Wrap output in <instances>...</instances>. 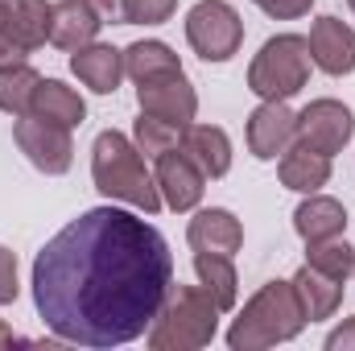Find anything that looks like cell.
Masks as SVG:
<instances>
[{"label":"cell","instance_id":"obj_20","mask_svg":"<svg viewBox=\"0 0 355 351\" xmlns=\"http://www.w3.org/2000/svg\"><path fill=\"white\" fill-rule=\"evenodd\" d=\"M293 289H297V302H302V310H306V323L331 318V314L339 310V302H343V281H335V277H327V273H318V268H310V264L297 268Z\"/></svg>","mask_w":355,"mask_h":351},{"label":"cell","instance_id":"obj_10","mask_svg":"<svg viewBox=\"0 0 355 351\" xmlns=\"http://www.w3.org/2000/svg\"><path fill=\"white\" fill-rule=\"evenodd\" d=\"M137 103H141V112L162 116V120H170V124H178V128H186V124L194 120V112H198V95H194V87L186 83L182 71L137 83Z\"/></svg>","mask_w":355,"mask_h":351},{"label":"cell","instance_id":"obj_22","mask_svg":"<svg viewBox=\"0 0 355 351\" xmlns=\"http://www.w3.org/2000/svg\"><path fill=\"white\" fill-rule=\"evenodd\" d=\"M174 71H182V62L166 42H132L124 50V75H132L137 83L157 79V75H174Z\"/></svg>","mask_w":355,"mask_h":351},{"label":"cell","instance_id":"obj_2","mask_svg":"<svg viewBox=\"0 0 355 351\" xmlns=\"http://www.w3.org/2000/svg\"><path fill=\"white\" fill-rule=\"evenodd\" d=\"M91 178H95V186H99L107 198L132 203V207H141L145 215H157V211L166 207V203H162V190H157V178L145 170L141 149H137L124 132H116V128H107V132L95 137V149H91Z\"/></svg>","mask_w":355,"mask_h":351},{"label":"cell","instance_id":"obj_31","mask_svg":"<svg viewBox=\"0 0 355 351\" xmlns=\"http://www.w3.org/2000/svg\"><path fill=\"white\" fill-rule=\"evenodd\" d=\"M327 348H331V351H355V318H347L339 331H331Z\"/></svg>","mask_w":355,"mask_h":351},{"label":"cell","instance_id":"obj_26","mask_svg":"<svg viewBox=\"0 0 355 351\" xmlns=\"http://www.w3.org/2000/svg\"><path fill=\"white\" fill-rule=\"evenodd\" d=\"M178 141H182V128H178V124L162 120V116L141 112V120H137V149H141V153L162 157L166 149H174Z\"/></svg>","mask_w":355,"mask_h":351},{"label":"cell","instance_id":"obj_19","mask_svg":"<svg viewBox=\"0 0 355 351\" xmlns=\"http://www.w3.org/2000/svg\"><path fill=\"white\" fill-rule=\"evenodd\" d=\"M293 228H297V236H302L306 244H314V240H335V236H343V228H347V211H343V203H335V198H327V194H310V198L293 211Z\"/></svg>","mask_w":355,"mask_h":351},{"label":"cell","instance_id":"obj_23","mask_svg":"<svg viewBox=\"0 0 355 351\" xmlns=\"http://www.w3.org/2000/svg\"><path fill=\"white\" fill-rule=\"evenodd\" d=\"M194 273H198L202 289L215 298L219 310H232V306H236V268H232V257H219V252H194Z\"/></svg>","mask_w":355,"mask_h":351},{"label":"cell","instance_id":"obj_8","mask_svg":"<svg viewBox=\"0 0 355 351\" xmlns=\"http://www.w3.org/2000/svg\"><path fill=\"white\" fill-rule=\"evenodd\" d=\"M12 137L21 145V153L42 170V174H67L75 162V145H71V128L42 120V116H17Z\"/></svg>","mask_w":355,"mask_h":351},{"label":"cell","instance_id":"obj_24","mask_svg":"<svg viewBox=\"0 0 355 351\" xmlns=\"http://www.w3.org/2000/svg\"><path fill=\"white\" fill-rule=\"evenodd\" d=\"M37 83H42V75H37L29 62H8V67H0V112H8V116H29V103H33Z\"/></svg>","mask_w":355,"mask_h":351},{"label":"cell","instance_id":"obj_18","mask_svg":"<svg viewBox=\"0 0 355 351\" xmlns=\"http://www.w3.org/2000/svg\"><path fill=\"white\" fill-rule=\"evenodd\" d=\"M71 71H75L91 91L112 95V91L120 87V79H124V54H120V50H112V46L91 42V46H83V50H75Z\"/></svg>","mask_w":355,"mask_h":351},{"label":"cell","instance_id":"obj_17","mask_svg":"<svg viewBox=\"0 0 355 351\" xmlns=\"http://www.w3.org/2000/svg\"><path fill=\"white\" fill-rule=\"evenodd\" d=\"M331 182V157L306 141H293L281 153V186L297 190V194H314L318 186Z\"/></svg>","mask_w":355,"mask_h":351},{"label":"cell","instance_id":"obj_13","mask_svg":"<svg viewBox=\"0 0 355 351\" xmlns=\"http://www.w3.org/2000/svg\"><path fill=\"white\" fill-rule=\"evenodd\" d=\"M306 42H310V58L327 75H352L355 71V29L343 25L339 17H318Z\"/></svg>","mask_w":355,"mask_h":351},{"label":"cell","instance_id":"obj_21","mask_svg":"<svg viewBox=\"0 0 355 351\" xmlns=\"http://www.w3.org/2000/svg\"><path fill=\"white\" fill-rule=\"evenodd\" d=\"M29 116H42V120H54V124H83L87 116V103L79 99V91H71L58 79H42L37 91H33V103H29Z\"/></svg>","mask_w":355,"mask_h":351},{"label":"cell","instance_id":"obj_15","mask_svg":"<svg viewBox=\"0 0 355 351\" xmlns=\"http://www.w3.org/2000/svg\"><path fill=\"white\" fill-rule=\"evenodd\" d=\"M99 25L103 21H99V12L87 0H58V4H50V42L71 50V54L95 42Z\"/></svg>","mask_w":355,"mask_h":351},{"label":"cell","instance_id":"obj_12","mask_svg":"<svg viewBox=\"0 0 355 351\" xmlns=\"http://www.w3.org/2000/svg\"><path fill=\"white\" fill-rule=\"evenodd\" d=\"M293 141H297V112H289L285 99H265L248 116V145L261 162L281 157Z\"/></svg>","mask_w":355,"mask_h":351},{"label":"cell","instance_id":"obj_25","mask_svg":"<svg viewBox=\"0 0 355 351\" xmlns=\"http://www.w3.org/2000/svg\"><path fill=\"white\" fill-rule=\"evenodd\" d=\"M306 264L318 268V273H327V277H335V281H347L355 273V248L343 244L339 236L335 240H314L310 252H306Z\"/></svg>","mask_w":355,"mask_h":351},{"label":"cell","instance_id":"obj_14","mask_svg":"<svg viewBox=\"0 0 355 351\" xmlns=\"http://www.w3.org/2000/svg\"><path fill=\"white\" fill-rule=\"evenodd\" d=\"M186 240H190L194 252H219V257H232V252H240V244H244V228H240V219H236L232 211L211 207V211H198V215L190 219Z\"/></svg>","mask_w":355,"mask_h":351},{"label":"cell","instance_id":"obj_3","mask_svg":"<svg viewBox=\"0 0 355 351\" xmlns=\"http://www.w3.org/2000/svg\"><path fill=\"white\" fill-rule=\"evenodd\" d=\"M306 327V310L297 302L293 281H268L261 293L240 310V318L227 331V348L232 351H261L272 343L293 339Z\"/></svg>","mask_w":355,"mask_h":351},{"label":"cell","instance_id":"obj_6","mask_svg":"<svg viewBox=\"0 0 355 351\" xmlns=\"http://www.w3.org/2000/svg\"><path fill=\"white\" fill-rule=\"evenodd\" d=\"M186 42L207 62H227L244 42V21L227 0H198L186 12Z\"/></svg>","mask_w":355,"mask_h":351},{"label":"cell","instance_id":"obj_29","mask_svg":"<svg viewBox=\"0 0 355 351\" xmlns=\"http://www.w3.org/2000/svg\"><path fill=\"white\" fill-rule=\"evenodd\" d=\"M252 4H261L268 17H277V21H293V17H306L314 0H252Z\"/></svg>","mask_w":355,"mask_h":351},{"label":"cell","instance_id":"obj_33","mask_svg":"<svg viewBox=\"0 0 355 351\" xmlns=\"http://www.w3.org/2000/svg\"><path fill=\"white\" fill-rule=\"evenodd\" d=\"M347 4H352V8H355V0H347Z\"/></svg>","mask_w":355,"mask_h":351},{"label":"cell","instance_id":"obj_11","mask_svg":"<svg viewBox=\"0 0 355 351\" xmlns=\"http://www.w3.org/2000/svg\"><path fill=\"white\" fill-rule=\"evenodd\" d=\"M157 190H162V203L170 207V211H190V207H198V198H202V186H207V174L190 162V153L174 145V149H166L162 157H157Z\"/></svg>","mask_w":355,"mask_h":351},{"label":"cell","instance_id":"obj_28","mask_svg":"<svg viewBox=\"0 0 355 351\" xmlns=\"http://www.w3.org/2000/svg\"><path fill=\"white\" fill-rule=\"evenodd\" d=\"M17 302V257L0 244V306Z\"/></svg>","mask_w":355,"mask_h":351},{"label":"cell","instance_id":"obj_16","mask_svg":"<svg viewBox=\"0 0 355 351\" xmlns=\"http://www.w3.org/2000/svg\"><path fill=\"white\" fill-rule=\"evenodd\" d=\"M178 145L190 153V162H194L207 178H223L232 170V141H227V132L215 128V124H186Z\"/></svg>","mask_w":355,"mask_h":351},{"label":"cell","instance_id":"obj_30","mask_svg":"<svg viewBox=\"0 0 355 351\" xmlns=\"http://www.w3.org/2000/svg\"><path fill=\"white\" fill-rule=\"evenodd\" d=\"M87 4L99 12V21H120V25H128V0H87Z\"/></svg>","mask_w":355,"mask_h":351},{"label":"cell","instance_id":"obj_9","mask_svg":"<svg viewBox=\"0 0 355 351\" xmlns=\"http://www.w3.org/2000/svg\"><path fill=\"white\" fill-rule=\"evenodd\" d=\"M355 132L352 112L339 103V99H314L297 112V141L322 149L327 157H335Z\"/></svg>","mask_w":355,"mask_h":351},{"label":"cell","instance_id":"obj_27","mask_svg":"<svg viewBox=\"0 0 355 351\" xmlns=\"http://www.w3.org/2000/svg\"><path fill=\"white\" fill-rule=\"evenodd\" d=\"M178 0H128V25H162L170 21Z\"/></svg>","mask_w":355,"mask_h":351},{"label":"cell","instance_id":"obj_4","mask_svg":"<svg viewBox=\"0 0 355 351\" xmlns=\"http://www.w3.org/2000/svg\"><path fill=\"white\" fill-rule=\"evenodd\" d=\"M219 306L207 289L198 285H170V298L162 314L149 327V348L153 351H194L207 348L219 327Z\"/></svg>","mask_w":355,"mask_h":351},{"label":"cell","instance_id":"obj_5","mask_svg":"<svg viewBox=\"0 0 355 351\" xmlns=\"http://www.w3.org/2000/svg\"><path fill=\"white\" fill-rule=\"evenodd\" d=\"M310 79V42L297 33H277L261 46L248 67V87L261 99H289Z\"/></svg>","mask_w":355,"mask_h":351},{"label":"cell","instance_id":"obj_7","mask_svg":"<svg viewBox=\"0 0 355 351\" xmlns=\"http://www.w3.org/2000/svg\"><path fill=\"white\" fill-rule=\"evenodd\" d=\"M50 37L46 0H0V67L25 62Z\"/></svg>","mask_w":355,"mask_h":351},{"label":"cell","instance_id":"obj_32","mask_svg":"<svg viewBox=\"0 0 355 351\" xmlns=\"http://www.w3.org/2000/svg\"><path fill=\"white\" fill-rule=\"evenodd\" d=\"M8 343H17V335H12L8 323H0V348H8Z\"/></svg>","mask_w":355,"mask_h":351},{"label":"cell","instance_id":"obj_1","mask_svg":"<svg viewBox=\"0 0 355 351\" xmlns=\"http://www.w3.org/2000/svg\"><path fill=\"white\" fill-rule=\"evenodd\" d=\"M174 285L166 236L116 207L71 219L33 261L42 323L83 348H120L145 335Z\"/></svg>","mask_w":355,"mask_h":351}]
</instances>
